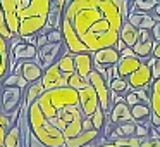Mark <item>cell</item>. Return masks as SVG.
<instances>
[{
	"label": "cell",
	"instance_id": "6da1fadb",
	"mask_svg": "<svg viewBox=\"0 0 160 147\" xmlns=\"http://www.w3.org/2000/svg\"><path fill=\"white\" fill-rule=\"evenodd\" d=\"M124 24L115 0H71L62 16V24L76 35L86 54L117 45Z\"/></svg>",
	"mask_w": 160,
	"mask_h": 147
},
{
	"label": "cell",
	"instance_id": "7a4b0ae2",
	"mask_svg": "<svg viewBox=\"0 0 160 147\" xmlns=\"http://www.w3.org/2000/svg\"><path fill=\"white\" fill-rule=\"evenodd\" d=\"M50 5V0H16L19 14V38L38 36L42 30H45Z\"/></svg>",
	"mask_w": 160,
	"mask_h": 147
},
{
	"label": "cell",
	"instance_id": "3957f363",
	"mask_svg": "<svg viewBox=\"0 0 160 147\" xmlns=\"http://www.w3.org/2000/svg\"><path fill=\"white\" fill-rule=\"evenodd\" d=\"M28 121H29L31 135L36 137L45 147H64L66 145V139L60 133V130L43 116V112L40 111L36 102L28 109Z\"/></svg>",
	"mask_w": 160,
	"mask_h": 147
},
{
	"label": "cell",
	"instance_id": "277c9868",
	"mask_svg": "<svg viewBox=\"0 0 160 147\" xmlns=\"http://www.w3.org/2000/svg\"><path fill=\"white\" fill-rule=\"evenodd\" d=\"M40 111L43 112L48 121H53L59 111L66 107H72V106H79V95L76 90L69 87L64 88H55V90H48L36 101Z\"/></svg>",
	"mask_w": 160,
	"mask_h": 147
},
{
	"label": "cell",
	"instance_id": "5b68a950",
	"mask_svg": "<svg viewBox=\"0 0 160 147\" xmlns=\"http://www.w3.org/2000/svg\"><path fill=\"white\" fill-rule=\"evenodd\" d=\"M83 121H84V114L81 111V107L79 106H72V107H66L62 111H59L55 119L50 123L60 130L64 139L71 140L83 132Z\"/></svg>",
	"mask_w": 160,
	"mask_h": 147
},
{
	"label": "cell",
	"instance_id": "8992f818",
	"mask_svg": "<svg viewBox=\"0 0 160 147\" xmlns=\"http://www.w3.org/2000/svg\"><path fill=\"white\" fill-rule=\"evenodd\" d=\"M67 52L66 45L62 43H47L45 47L38 49V54L35 57V63L42 68L43 71H47L48 68H52L53 64L59 63V59Z\"/></svg>",
	"mask_w": 160,
	"mask_h": 147
},
{
	"label": "cell",
	"instance_id": "52a82bcc",
	"mask_svg": "<svg viewBox=\"0 0 160 147\" xmlns=\"http://www.w3.org/2000/svg\"><path fill=\"white\" fill-rule=\"evenodd\" d=\"M88 83H90L91 87H93V90L97 92L98 102H100V109L105 114H108L110 109H112V97H110L112 92H110V88H108L107 81H105L97 71H93V73L88 76Z\"/></svg>",
	"mask_w": 160,
	"mask_h": 147
},
{
	"label": "cell",
	"instance_id": "ba28073f",
	"mask_svg": "<svg viewBox=\"0 0 160 147\" xmlns=\"http://www.w3.org/2000/svg\"><path fill=\"white\" fill-rule=\"evenodd\" d=\"M0 104H2V112L11 114L14 111H19L24 101V90L18 87H9L2 88V95H0Z\"/></svg>",
	"mask_w": 160,
	"mask_h": 147
},
{
	"label": "cell",
	"instance_id": "9c48e42d",
	"mask_svg": "<svg viewBox=\"0 0 160 147\" xmlns=\"http://www.w3.org/2000/svg\"><path fill=\"white\" fill-rule=\"evenodd\" d=\"M78 95H79V107H81V111H83L84 118H91V116L100 109V102H98L97 92L93 90L91 85H88L86 88L78 92Z\"/></svg>",
	"mask_w": 160,
	"mask_h": 147
},
{
	"label": "cell",
	"instance_id": "30bf717a",
	"mask_svg": "<svg viewBox=\"0 0 160 147\" xmlns=\"http://www.w3.org/2000/svg\"><path fill=\"white\" fill-rule=\"evenodd\" d=\"M67 80H69V78L64 76L62 71L59 69V66L53 64L52 68H48L47 71H43L42 85H43V88H45V92H48V90H55V88L67 87Z\"/></svg>",
	"mask_w": 160,
	"mask_h": 147
},
{
	"label": "cell",
	"instance_id": "8fae6325",
	"mask_svg": "<svg viewBox=\"0 0 160 147\" xmlns=\"http://www.w3.org/2000/svg\"><path fill=\"white\" fill-rule=\"evenodd\" d=\"M128 83H129V88H131L132 92H134V90H146V88H150V87H152V83H153L152 69H150V68L143 63L141 66H139V69L134 71V73L128 78Z\"/></svg>",
	"mask_w": 160,
	"mask_h": 147
},
{
	"label": "cell",
	"instance_id": "7c38bea8",
	"mask_svg": "<svg viewBox=\"0 0 160 147\" xmlns=\"http://www.w3.org/2000/svg\"><path fill=\"white\" fill-rule=\"evenodd\" d=\"M2 4V12H4L5 23L14 36H19V14L16 7V0H0Z\"/></svg>",
	"mask_w": 160,
	"mask_h": 147
},
{
	"label": "cell",
	"instance_id": "4fadbf2b",
	"mask_svg": "<svg viewBox=\"0 0 160 147\" xmlns=\"http://www.w3.org/2000/svg\"><path fill=\"white\" fill-rule=\"evenodd\" d=\"M91 57H93V64H95V66H102V68H105V69L117 66L119 61H121V56H119V52L115 50V47L98 50V52L91 54Z\"/></svg>",
	"mask_w": 160,
	"mask_h": 147
},
{
	"label": "cell",
	"instance_id": "5bb4252c",
	"mask_svg": "<svg viewBox=\"0 0 160 147\" xmlns=\"http://www.w3.org/2000/svg\"><path fill=\"white\" fill-rule=\"evenodd\" d=\"M107 118L112 121L114 126L124 125V123H134L132 121V116H131V107H129L126 102H121V104L112 106V109H110V112L107 114Z\"/></svg>",
	"mask_w": 160,
	"mask_h": 147
},
{
	"label": "cell",
	"instance_id": "9a60e30c",
	"mask_svg": "<svg viewBox=\"0 0 160 147\" xmlns=\"http://www.w3.org/2000/svg\"><path fill=\"white\" fill-rule=\"evenodd\" d=\"M128 23L132 28L138 30V31H141V30H150V31H152V28L155 26V18H153L152 12L131 11V14H129V18H128Z\"/></svg>",
	"mask_w": 160,
	"mask_h": 147
},
{
	"label": "cell",
	"instance_id": "2e32d148",
	"mask_svg": "<svg viewBox=\"0 0 160 147\" xmlns=\"http://www.w3.org/2000/svg\"><path fill=\"white\" fill-rule=\"evenodd\" d=\"M11 54L16 57V61H35L38 49L36 45H29L21 40L18 45H11Z\"/></svg>",
	"mask_w": 160,
	"mask_h": 147
},
{
	"label": "cell",
	"instance_id": "e0dca14e",
	"mask_svg": "<svg viewBox=\"0 0 160 147\" xmlns=\"http://www.w3.org/2000/svg\"><path fill=\"white\" fill-rule=\"evenodd\" d=\"M21 76L26 80V83H28V85L38 83V81H42L43 69L35 63V61H24L22 69H21Z\"/></svg>",
	"mask_w": 160,
	"mask_h": 147
},
{
	"label": "cell",
	"instance_id": "ac0fdd59",
	"mask_svg": "<svg viewBox=\"0 0 160 147\" xmlns=\"http://www.w3.org/2000/svg\"><path fill=\"white\" fill-rule=\"evenodd\" d=\"M102 137V132L98 130H90V132H81L78 137L71 140H66V147H86L90 144L97 142L98 139Z\"/></svg>",
	"mask_w": 160,
	"mask_h": 147
},
{
	"label": "cell",
	"instance_id": "d6986e66",
	"mask_svg": "<svg viewBox=\"0 0 160 147\" xmlns=\"http://www.w3.org/2000/svg\"><path fill=\"white\" fill-rule=\"evenodd\" d=\"M143 64V61L139 59V57H129V59H121L119 61V64L115 68H117V74L119 78H122V80H128L129 76H131L134 71L139 69V66Z\"/></svg>",
	"mask_w": 160,
	"mask_h": 147
},
{
	"label": "cell",
	"instance_id": "ffe728a7",
	"mask_svg": "<svg viewBox=\"0 0 160 147\" xmlns=\"http://www.w3.org/2000/svg\"><path fill=\"white\" fill-rule=\"evenodd\" d=\"M74 64H76V73L84 80H88V76L93 73V57H91V54H78L74 57Z\"/></svg>",
	"mask_w": 160,
	"mask_h": 147
},
{
	"label": "cell",
	"instance_id": "44dd1931",
	"mask_svg": "<svg viewBox=\"0 0 160 147\" xmlns=\"http://www.w3.org/2000/svg\"><path fill=\"white\" fill-rule=\"evenodd\" d=\"M43 94H45V88H43L42 81H38V83H33V85H28V88L24 90V101H22L24 107L29 109L40 97H42Z\"/></svg>",
	"mask_w": 160,
	"mask_h": 147
},
{
	"label": "cell",
	"instance_id": "7402d4cb",
	"mask_svg": "<svg viewBox=\"0 0 160 147\" xmlns=\"http://www.w3.org/2000/svg\"><path fill=\"white\" fill-rule=\"evenodd\" d=\"M119 40H122V42L126 43V45L129 47V49H132V47L136 45V43L139 42V31L136 28H132L131 24H129L128 21L122 24L121 28V35H119Z\"/></svg>",
	"mask_w": 160,
	"mask_h": 147
},
{
	"label": "cell",
	"instance_id": "603a6c76",
	"mask_svg": "<svg viewBox=\"0 0 160 147\" xmlns=\"http://www.w3.org/2000/svg\"><path fill=\"white\" fill-rule=\"evenodd\" d=\"M9 56H11L9 42L0 36V81H4V78L9 74Z\"/></svg>",
	"mask_w": 160,
	"mask_h": 147
},
{
	"label": "cell",
	"instance_id": "cb8c5ba5",
	"mask_svg": "<svg viewBox=\"0 0 160 147\" xmlns=\"http://www.w3.org/2000/svg\"><path fill=\"white\" fill-rule=\"evenodd\" d=\"M131 116L134 123H150V118H152V107L150 104H143L139 102L138 106L131 107Z\"/></svg>",
	"mask_w": 160,
	"mask_h": 147
},
{
	"label": "cell",
	"instance_id": "d4e9b609",
	"mask_svg": "<svg viewBox=\"0 0 160 147\" xmlns=\"http://www.w3.org/2000/svg\"><path fill=\"white\" fill-rule=\"evenodd\" d=\"M74 57H76V56H74V54H71L69 50H67V52L59 59V63H57L59 69L62 71V74H64V76H67V78H69L71 74L76 73V64H74Z\"/></svg>",
	"mask_w": 160,
	"mask_h": 147
},
{
	"label": "cell",
	"instance_id": "484cf974",
	"mask_svg": "<svg viewBox=\"0 0 160 147\" xmlns=\"http://www.w3.org/2000/svg\"><path fill=\"white\" fill-rule=\"evenodd\" d=\"M153 49H155V42H145V43H143V42H138L134 47H132V50H134V56L139 57L143 63H146L150 57H153Z\"/></svg>",
	"mask_w": 160,
	"mask_h": 147
},
{
	"label": "cell",
	"instance_id": "4316f807",
	"mask_svg": "<svg viewBox=\"0 0 160 147\" xmlns=\"http://www.w3.org/2000/svg\"><path fill=\"white\" fill-rule=\"evenodd\" d=\"M4 147H22V137H21V128H19V125H14L7 130Z\"/></svg>",
	"mask_w": 160,
	"mask_h": 147
},
{
	"label": "cell",
	"instance_id": "83f0119b",
	"mask_svg": "<svg viewBox=\"0 0 160 147\" xmlns=\"http://www.w3.org/2000/svg\"><path fill=\"white\" fill-rule=\"evenodd\" d=\"M0 85H2L4 88L18 87V88H21V90H26V88H28V83H26V80L21 76V74H7Z\"/></svg>",
	"mask_w": 160,
	"mask_h": 147
},
{
	"label": "cell",
	"instance_id": "f1b7e54d",
	"mask_svg": "<svg viewBox=\"0 0 160 147\" xmlns=\"http://www.w3.org/2000/svg\"><path fill=\"white\" fill-rule=\"evenodd\" d=\"M108 88H110V92H115V94H119V95H128V94H131V88H129V83H128V80H122V78H115L114 81H112L110 85H108Z\"/></svg>",
	"mask_w": 160,
	"mask_h": 147
},
{
	"label": "cell",
	"instance_id": "f546056e",
	"mask_svg": "<svg viewBox=\"0 0 160 147\" xmlns=\"http://www.w3.org/2000/svg\"><path fill=\"white\" fill-rule=\"evenodd\" d=\"M158 0H134L132 2L131 11H139V12H153V9L157 7Z\"/></svg>",
	"mask_w": 160,
	"mask_h": 147
},
{
	"label": "cell",
	"instance_id": "4dcf8cb0",
	"mask_svg": "<svg viewBox=\"0 0 160 147\" xmlns=\"http://www.w3.org/2000/svg\"><path fill=\"white\" fill-rule=\"evenodd\" d=\"M88 85H90V83H88V80L81 78L78 73L71 74V76H69V80H67V87H69V88H72V90H76V92L83 90V88H86Z\"/></svg>",
	"mask_w": 160,
	"mask_h": 147
},
{
	"label": "cell",
	"instance_id": "1f68e13d",
	"mask_svg": "<svg viewBox=\"0 0 160 147\" xmlns=\"http://www.w3.org/2000/svg\"><path fill=\"white\" fill-rule=\"evenodd\" d=\"M91 125H93V128L95 130H98V132H102L103 130V126H105V121H107V114H105L102 109H98L97 112H95L93 116H91Z\"/></svg>",
	"mask_w": 160,
	"mask_h": 147
},
{
	"label": "cell",
	"instance_id": "d6a6232c",
	"mask_svg": "<svg viewBox=\"0 0 160 147\" xmlns=\"http://www.w3.org/2000/svg\"><path fill=\"white\" fill-rule=\"evenodd\" d=\"M0 36L5 40V42H11L12 38H14V35H12V31L9 30L7 23H5V18H4V12L0 14Z\"/></svg>",
	"mask_w": 160,
	"mask_h": 147
},
{
	"label": "cell",
	"instance_id": "836d02e7",
	"mask_svg": "<svg viewBox=\"0 0 160 147\" xmlns=\"http://www.w3.org/2000/svg\"><path fill=\"white\" fill-rule=\"evenodd\" d=\"M47 40H48V43H62V31L60 30H52V31L47 35Z\"/></svg>",
	"mask_w": 160,
	"mask_h": 147
},
{
	"label": "cell",
	"instance_id": "e575fe53",
	"mask_svg": "<svg viewBox=\"0 0 160 147\" xmlns=\"http://www.w3.org/2000/svg\"><path fill=\"white\" fill-rule=\"evenodd\" d=\"M153 18H155V26L152 28V36L155 43H160V18L158 16H153Z\"/></svg>",
	"mask_w": 160,
	"mask_h": 147
},
{
	"label": "cell",
	"instance_id": "d590c367",
	"mask_svg": "<svg viewBox=\"0 0 160 147\" xmlns=\"http://www.w3.org/2000/svg\"><path fill=\"white\" fill-rule=\"evenodd\" d=\"M124 102L129 106V107H134V106H138V104H139V99L136 97L134 92H131V94H128V95L124 97Z\"/></svg>",
	"mask_w": 160,
	"mask_h": 147
},
{
	"label": "cell",
	"instance_id": "8d00e7d4",
	"mask_svg": "<svg viewBox=\"0 0 160 147\" xmlns=\"http://www.w3.org/2000/svg\"><path fill=\"white\" fill-rule=\"evenodd\" d=\"M139 42H153V36H152V31L150 30H141L139 31Z\"/></svg>",
	"mask_w": 160,
	"mask_h": 147
},
{
	"label": "cell",
	"instance_id": "74e56055",
	"mask_svg": "<svg viewBox=\"0 0 160 147\" xmlns=\"http://www.w3.org/2000/svg\"><path fill=\"white\" fill-rule=\"evenodd\" d=\"M141 147H160V139H145Z\"/></svg>",
	"mask_w": 160,
	"mask_h": 147
},
{
	"label": "cell",
	"instance_id": "f35d334b",
	"mask_svg": "<svg viewBox=\"0 0 160 147\" xmlns=\"http://www.w3.org/2000/svg\"><path fill=\"white\" fill-rule=\"evenodd\" d=\"M152 76H153V81L160 78V61L158 59H157V63L153 64V68H152Z\"/></svg>",
	"mask_w": 160,
	"mask_h": 147
},
{
	"label": "cell",
	"instance_id": "ab89813d",
	"mask_svg": "<svg viewBox=\"0 0 160 147\" xmlns=\"http://www.w3.org/2000/svg\"><path fill=\"white\" fill-rule=\"evenodd\" d=\"M47 43H48L47 35H38V36H36V49H42V47H45Z\"/></svg>",
	"mask_w": 160,
	"mask_h": 147
},
{
	"label": "cell",
	"instance_id": "60d3db41",
	"mask_svg": "<svg viewBox=\"0 0 160 147\" xmlns=\"http://www.w3.org/2000/svg\"><path fill=\"white\" fill-rule=\"evenodd\" d=\"M119 56H121V59H129V57H136V56H134V50L129 49V47H128V49L122 50V52L119 54Z\"/></svg>",
	"mask_w": 160,
	"mask_h": 147
},
{
	"label": "cell",
	"instance_id": "b9f144b4",
	"mask_svg": "<svg viewBox=\"0 0 160 147\" xmlns=\"http://www.w3.org/2000/svg\"><path fill=\"white\" fill-rule=\"evenodd\" d=\"M90 130H95L93 125H91V119L90 118H84V121H83V132H90Z\"/></svg>",
	"mask_w": 160,
	"mask_h": 147
},
{
	"label": "cell",
	"instance_id": "7bdbcfd3",
	"mask_svg": "<svg viewBox=\"0 0 160 147\" xmlns=\"http://www.w3.org/2000/svg\"><path fill=\"white\" fill-rule=\"evenodd\" d=\"M5 135H7V128H4V126H0V147H4Z\"/></svg>",
	"mask_w": 160,
	"mask_h": 147
},
{
	"label": "cell",
	"instance_id": "ee69618b",
	"mask_svg": "<svg viewBox=\"0 0 160 147\" xmlns=\"http://www.w3.org/2000/svg\"><path fill=\"white\" fill-rule=\"evenodd\" d=\"M124 49H128V45H126V43L122 42V40H119V42H117V45H115V50H117V52L121 54Z\"/></svg>",
	"mask_w": 160,
	"mask_h": 147
},
{
	"label": "cell",
	"instance_id": "f6af8a7d",
	"mask_svg": "<svg viewBox=\"0 0 160 147\" xmlns=\"http://www.w3.org/2000/svg\"><path fill=\"white\" fill-rule=\"evenodd\" d=\"M153 57L160 61V43H155V49H153Z\"/></svg>",
	"mask_w": 160,
	"mask_h": 147
},
{
	"label": "cell",
	"instance_id": "bcb514c9",
	"mask_svg": "<svg viewBox=\"0 0 160 147\" xmlns=\"http://www.w3.org/2000/svg\"><path fill=\"white\" fill-rule=\"evenodd\" d=\"M152 14H153V16H158V18H160V2L157 4V7L153 9V12H152Z\"/></svg>",
	"mask_w": 160,
	"mask_h": 147
},
{
	"label": "cell",
	"instance_id": "7dc6e473",
	"mask_svg": "<svg viewBox=\"0 0 160 147\" xmlns=\"http://www.w3.org/2000/svg\"><path fill=\"white\" fill-rule=\"evenodd\" d=\"M0 14H2V4H0Z\"/></svg>",
	"mask_w": 160,
	"mask_h": 147
}]
</instances>
